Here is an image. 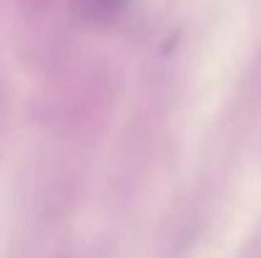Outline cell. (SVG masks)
<instances>
[{
	"mask_svg": "<svg viewBox=\"0 0 261 258\" xmlns=\"http://www.w3.org/2000/svg\"><path fill=\"white\" fill-rule=\"evenodd\" d=\"M124 0H87V8L89 13H96V15H109L114 10H119Z\"/></svg>",
	"mask_w": 261,
	"mask_h": 258,
	"instance_id": "obj_1",
	"label": "cell"
}]
</instances>
